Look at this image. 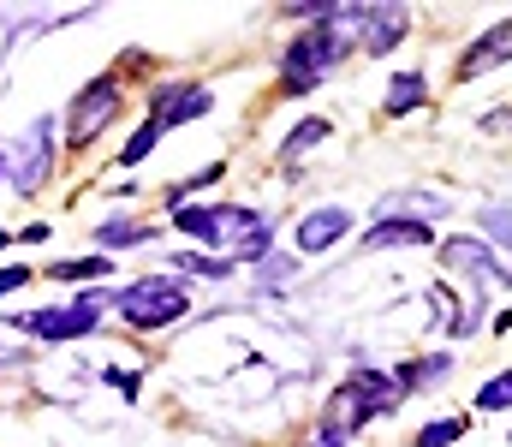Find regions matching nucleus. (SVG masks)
<instances>
[{"mask_svg":"<svg viewBox=\"0 0 512 447\" xmlns=\"http://www.w3.org/2000/svg\"><path fill=\"white\" fill-rule=\"evenodd\" d=\"M173 227L191 239H209L215 251H233L239 263H262L274 245V215L245 203H209V209H173Z\"/></svg>","mask_w":512,"mask_h":447,"instance_id":"obj_1","label":"nucleus"},{"mask_svg":"<svg viewBox=\"0 0 512 447\" xmlns=\"http://www.w3.org/2000/svg\"><path fill=\"white\" fill-rule=\"evenodd\" d=\"M393 400H399V382H393V376H382V370H358V376H352V382H346V388L328 400V412H322V430L346 442V436H352V430H364L376 412H387Z\"/></svg>","mask_w":512,"mask_h":447,"instance_id":"obj_2","label":"nucleus"},{"mask_svg":"<svg viewBox=\"0 0 512 447\" xmlns=\"http://www.w3.org/2000/svg\"><path fill=\"white\" fill-rule=\"evenodd\" d=\"M114 310L131 328H167V322H179L191 310V293H185L179 275H137L131 287L114 293Z\"/></svg>","mask_w":512,"mask_h":447,"instance_id":"obj_3","label":"nucleus"},{"mask_svg":"<svg viewBox=\"0 0 512 447\" xmlns=\"http://www.w3.org/2000/svg\"><path fill=\"white\" fill-rule=\"evenodd\" d=\"M334 12H340V6H334ZM340 54H352V48H346V36L334 30V18H322L310 36H298V42L286 48V60H280V84H286L292 96H304V90L340 60Z\"/></svg>","mask_w":512,"mask_h":447,"instance_id":"obj_4","label":"nucleus"},{"mask_svg":"<svg viewBox=\"0 0 512 447\" xmlns=\"http://www.w3.org/2000/svg\"><path fill=\"white\" fill-rule=\"evenodd\" d=\"M108 298L114 293H78L72 304H60V310H30V316H18V328L36 334L42 346H66V340H78V334L96 328V316H102Z\"/></svg>","mask_w":512,"mask_h":447,"instance_id":"obj_5","label":"nucleus"},{"mask_svg":"<svg viewBox=\"0 0 512 447\" xmlns=\"http://www.w3.org/2000/svg\"><path fill=\"white\" fill-rule=\"evenodd\" d=\"M114 114H120V84H114V78L84 84V90H78V102H72V114H66V144H72V149L96 144V132H102V126H114Z\"/></svg>","mask_w":512,"mask_h":447,"instance_id":"obj_6","label":"nucleus"},{"mask_svg":"<svg viewBox=\"0 0 512 447\" xmlns=\"http://www.w3.org/2000/svg\"><path fill=\"white\" fill-rule=\"evenodd\" d=\"M48 161H54V126H48V120H36L24 144L6 149V185H12L18 197L42 191V179H48Z\"/></svg>","mask_w":512,"mask_h":447,"instance_id":"obj_7","label":"nucleus"},{"mask_svg":"<svg viewBox=\"0 0 512 447\" xmlns=\"http://www.w3.org/2000/svg\"><path fill=\"white\" fill-rule=\"evenodd\" d=\"M507 54H512V24H495V30H483V36L453 60V78H483V72H495Z\"/></svg>","mask_w":512,"mask_h":447,"instance_id":"obj_8","label":"nucleus"},{"mask_svg":"<svg viewBox=\"0 0 512 447\" xmlns=\"http://www.w3.org/2000/svg\"><path fill=\"white\" fill-rule=\"evenodd\" d=\"M352 233V209H340V203H322V209H310L304 221H298V251H328L334 239H346Z\"/></svg>","mask_w":512,"mask_h":447,"instance_id":"obj_9","label":"nucleus"},{"mask_svg":"<svg viewBox=\"0 0 512 447\" xmlns=\"http://www.w3.org/2000/svg\"><path fill=\"white\" fill-rule=\"evenodd\" d=\"M209 102H215L209 90H197V84H173V90H161V96H155V114H149V120L167 132V126H185V120L209 114Z\"/></svg>","mask_w":512,"mask_h":447,"instance_id":"obj_10","label":"nucleus"},{"mask_svg":"<svg viewBox=\"0 0 512 447\" xmlns=\"http://www.w3.org/2000/svg\"><path fill=\"white\" fill-rule=\"evenodd\" d=\"M441 263L459 269V275H477V281H507V263H495V251L477 245V239H447L441 245Z\"/></svg>","mask_w":512,"mask_h":447,"instance_id":"obj_11","label":"nucleus"},{"mask_svg":"<svg viewBox=\"0 0 512 447\" xmlns=\"http://www.w3.org/2000/svg\"><path fill=\"white\" fill-rule=\"evenodd\" d=\"M387 245H429V227L423 221H382L364 233V251H387Z\"/></svg>","mask_w":512,"mask_h":447,"instance_id":"obj_12","label":"nucleus"},{"mask_svg":"<svg viewBox=\"0 0 512 447\" xmlns=\"http://www.w3.org/2000/svg\"><path fill=\"white\" fill-rule=\"evenodd\" d=\"M417 102H423V72H399L387 84V114H411Z\"/></svg>","mask_w":512,"mask_h":447,"instance_id":"obj_13","label":"nucleus"},{"mask_svg":"<svg viewBox=\"0 0 512 447\" xmlns=\"http://www.w3.org/2000/svg\"><path fill=\"white\" fill-rule=\"evenodd\" d=\"M173 269H185V275H209V281H227V275H233V257H197V251H173Z\"/></svg>","mask_w":512,"mask_h":447,"instance_id":"obj_14","label":"nucleus"},{"mask_svg":"<svg viewBox=\"0 0 512 447\" xmlns=\"http://www.w3.org/2000/svg\"><path fill=\"white\" fill-rule=\"evenodd\" d=\"M108 257H78V263H54V281H102Z\"/></svg>","mask_w":512,"mask_h":447,"instance_id":"obj_15","label":"nucleus"},{"mask_svg":"<svg viewBox=\"0 0 512 447\" xmlns=\"http://www.w3.org/2000/svg\"><path fill=\"white\" fill-rule=\"evenodd\" d=\"M322 138H328V120H304V126H298V132H292V138L280 144V155L292 161V155H304V149H316Z\"/></svg>","mask_w":512,"mask_h":447,"instance_id":"obj_16","label":"nucleus"},{"mask_svg":"<svg viewBox=\"0 0 512 447\" xmlns=\"http://www.w3.org/2000/svg\"><path fill=\"white\" fill-rule=\"evenodd\" d=\"M459 436H465V418H435V424L417 436V447H453Z\"/></svg>","mask_w":512,"mask_h":447,"instance_id":"obj_17","label":"nucleus"},{"mask_svg":"<svg viewBox=\"0 0 512 447\" xmlns=\"http://www.w3.org/2000/svg\"><path fill=\"white\" fill-rule=\"evenodd\" d=\"M155 144H161V126H155V120H143V126L131 132V144H126V155H120V161H126V167H137V161H143Z\"/></svg>","mask_w":512,"mask_h":447,"instance_id":"obj_18","label":"nucleus"},{"mask_svg":"<svg viewBox=\"0 0 512 447\" xmlns=\"http://www.w3.org/2000/svg\"><path fill=\"white\" fill-rule=\"evenodd\" d=\"M507 406H512V370L507 376H495V382L477 394V412H507Z\"/></svg>","mask_w":512,"mask_h":447,"instance_id":"obj_19","label":"nucleus"},{"mask_svg":"<svg viewBox=\"0 0 512 447\" xmlns=\"http://www.w3.org/2000/svg\"><path fill=\"white\" fill-rule=\"evenodd\" d=\"M483 233H489V239H501V245H512V203H507V209H501V203H489V209H483Z\"/></svg>","mask_w":512,"mask_h":447,"instance_id":"obj_20","label":"nucleus"},{"mask_svg":"<svg viewBox=\"0 0 512 447\" xmlns=\"http://www.w3.org/2000/svg\"><path fill=\"white\" fill-rule=\"evenodd\" d=\"M149 239V227H137V221H108L102 227V245H143Z\"/></svg>","mask_w":512,"mask_h":447,"instance_id":"obj_21","label":"nucleus"},{"mask_svg":"<svg viewBox=\"0 0 512 447\" xmlns=\"http://www.w3.org/2000/svg\"><path fill=\"white\" fill-rule=\"evenodd\" d=\"M18 287H30V263H12V269H0V298L18 293Z\"/></svg>","mask_w":512,"mask_h":447,"instance_id":"obj_22","label":"nucleus"},{"mask_svg":"<svg viewBox=\"0 0 512 447\" xmlns=\"http://www.w3.org/2000/svg\"><path fill=\"white\" fill-rule=\"evenodd\" d=\"M6 334H18V322H0V340H6ZM6 358H12V346H0V364H6Z\"/></svg>","mask_w":512,"mask_h":447,"instance_id":"obj_23","label":"nucleus"},{"mask_svg":"<svg viewBox=\"0 0 512 447\" xmlns=\"http://www.w3.org/2000/svg\"><path fill=\"white\" fill-rule=\"evenodd\" d=\"M495 328H501V334H507V328H512V304H507V310H501V316H495Z\"/></svg>","mask_w":512,"mask_h":447,"instance_id":"obj_24","label":"nucleus"},{"mask_svg":"<svg viewBox=\"0 0 512 447\" xmlns=\"http://www.w3.org/2000/svg\"><path fill=\"white\" fill-rule=\"evenodd\" d=\"M316 447H340V436H328V430H316Z\"/></svg>","mask_w":512,"mask_h":447,"instance_id":"obj_25","label":"nucleus"},{"mask_svg":"<svg viewBox=\"0 0 512 447\" xmlns=\"http://www.w3.org/2000/svg\"><path fill=\"white\" fill-rule=\"evenodd\" d=\"M6 245H12V233H0V251H6Z\"/></svg>","mask_w":512,"mask_h":447,"instance_id":"obj_26","label":"nucleus"},{"mask_svg":"<svg viewBox=\"0 0 512 447\" xmlns=\"http://www.w3.org/2000/svg\"><path fill=\"white\" fill-rule=\"evenodd\" d=\"M0 173H6V144H0Z\"/></svg>","mask_w":512,"mask_h":447,"instance_id":"obj_27","label":"nucleus"}]
</instances>
